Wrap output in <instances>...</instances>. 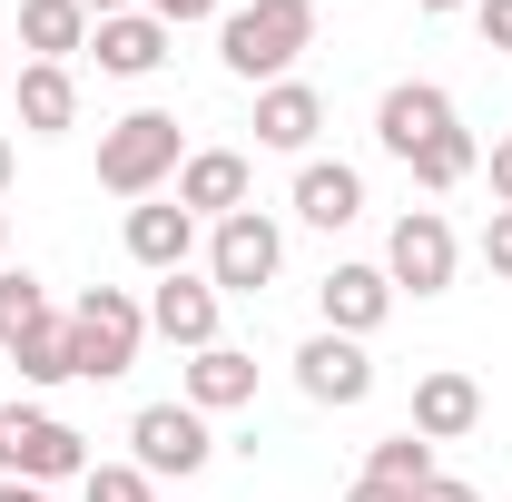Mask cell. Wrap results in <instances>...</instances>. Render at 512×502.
I'll list each match as a JSON object with an SVG mask.
<instances>
[{
	"label": "cell",
	"instance_id": "cell-1",
	"mask_svg": "<svg viewBox=\"0 0 512 502\" xmlns=\"http://www.w3.org/2000/svg\"><path fill=\"white\" fill-rule=\"evenodd\" d=\"M306 50H316V0H247V10L217 20V60L256 89H276Z\"/></svg>",
	"mask_w": 512,
	"mask_h": 502
},
{
	"label": "cell",
	"instance_id": "cell-2",
	"mask_svg": "<svg viewBox=\"0 0 512 502\" xmlns=\"http://www.w3.org/2000/svg\"><path fill=\"white\" fill-rule=\"evenodd\" d=\"M178 168H188V148H178V119L168 109H128L109 138H99V188L109 197H158V188H178Z\"/></svg>",
	"mask_w": 512,
	"mask_h": 502
},
{
	"label": "cell",
	"instance_id": "cell-3",
	"mask_svg": "<svg viewBox=\"0 0 512 502\" xmlns=\"http://www.w3.org/2000/svg\"><path fill=\"white\" fill-rule=\"evenodd\" d=\"M0 473L10 483H79L89 473V434L60 424V414H40V404H0Z\"/></svg>",
	"mask_w": 512,
	"mask_h": 502
},
{
	"label": "cell",
	"instance_id": "cell-4",
	"mask_svg": "<svg viewBox=\"0 0 512 502\" xmlns=\"http://www.w3.org/2000/svg\"><path fill=\"white\" fill-rule=\"evenodd\" d=\"M69 345H79V375L89 384H119L138 365V345H148V306L128 296V286H89L79 306H69Z\"/></svg>",
	"mask_w": 512,
	"mask_h": 502
},
{
	"label": "cell",
	"instance_id": "cell-5",
	"mask_svg": "<svg viewBox=\"0 0 512 502\" xmlns=\"http://www.w3.org/2000/svg\"><path fill=\"white\" fill-rule=\"evenodd\" d=\"M276 266H286V237H276L266 207H237V217L207 227V286H217V296H266Z\"/></svg>",
	"mask_w": 512,
	"mask_h": 502
},
{
	"label": "cell",
	"instance_id": "cell-6",
	"mask_svg": "<svg viewBox=\"0 0 512 502\" xmlns=\"http://www.w3.org/2000/svg\"><path fill=\"white\" fill-rule=\"evenodd\" d=\"M207 453H217V434H207L197 404H138V424H128V463H138L148 483H188V473H207Z\"/></svg>",
	"mask_w": 512,
	"mask_h": 502
},
{
	"label": "cell",
	"instance_id": "cell-7",
	"mask_svg": "<svg viewBox=\"0 0 512 502\" xmlns=\"http://www.w3.org/2000/svg\"><path fill=\"white\" fill-rule=\"evenodd\" d=\"M453 266H463L453 227L434 217V207H404V217H394V237H384V276H394V296H444Z\"/></svg>",
	"mask_w": 512,
	"mask_h": 502
},
{
	"label": "cell",
	"instance_id": "cell-8",
	"mask_svg": "<svg viewBox=\"0 0 512 502\" xmlns=\"http://www.w3.org/2000/svg\"><path fill=\"white\" fill-rule=\"evenodd\" d=\"M296 384H306V404H335V414H345V404L375 394V355H365L355 335H306V345H296Z\"/></svg>",
	"mask_w": 512,
	"mask_h": 502
},
{
	"label": "cell",
	"instance_id": "cell-9",
	"mask_svg": "<svg viewBox=\"0 0 512 502\" xmlns=\"http://www.w3.org/2000/svg\"><path fill=\"white\" fill-rule=\"evenodd\" d=\"M453 128V89H434V79H394L375 99V148L384 158H414L424 138H444Z\"/></svg>",
	"mask_w": 512,
	"mask_h": 502
},
{
	"label": "cell",
	"instance_id": "cell-10",
	"mask_svg": "<svg viewBox=\"0 0 512 502\" xmlns=\"http://www.w3.org/2000/svg\"><path fill=\"white\" fill-rule=\"evenodd\" d=\"M217 306H227V296H217L207 276L178 266V276H158V286H148V335H168L178 355H197V345H217Z\"/></svg>",
	"mask_w": 512,
	"mask_h": 502
},
{
	"label": "cell",
	"instance_id": "cell-11",
	"mask_svg": "<svg viewBox=\"0 0 512 502\" xmlns=\"http://www.w3.org/2000/svg\"><path fill=\"white\" fill-rule=\"evenodd\" d=\"M316 306H325V335H355V345H365L384 315H394V276H384V266H325Z\"/></svg>",
	"mask_w": 512,
	"mask_h": 502
},
{
	"label": "cell",
	"instance_id": "cell-12",
	"mask_svg": "<svg viewBox=\"0 0 512 502\" xmlns=\"http://www.w3.org/2000/svg\"><path fill=\"white\" fill-rule=\"evenodd\" d=\"M168 20H148V10H119V20H89V50H99V69L109 79H158L168 69Z\"/></svg>",
	"mask_w": 512,
	"mask_h": 502
},
{
	"label": "cell",
	"instance_id": "cell-13",
	"mask_svg": "<svg viewBox=\"0 0 512 502\" xmlns=\"http://www.w3.org/2000/svg\"><path fill=\"white\" fill-rule=\"evenodd\" d=\"M473 424H483V384L463 375V365L414 375V434H424V443H463Z\"/></svg>",
	"mask_w": 512,
	"mask_h": 502
},
{
	"label": "cell",
	"instance_id": "cell-14",
	"mask_svg": "<svg viewBox=\"0 0 512 502\" xmlns=\"http://www.w3.org/2000/svg\"><path fill=\"white\" fill-rule=\"evenodd\" d=\"M128 256H138L148 276H178L197 256V217L178 197H138V207H128Z\"/></svg>",
	"mask_w": 512,
	"mask_h": 502
},
{
	"label": "cell",
	"instance_id": "cell-15",
	"mask_svg": "<svg viewBox=\"0 0 512 502\" xmlns=\"http://www.w3.org/2000/svg\"><path fill=\"white\" fill-rule=\"evenodd\" d=\"M247 158H237V148H188V168H178V207H188V217H207V227H217V217H237V207H247Z\"/></svg>",
	"mask_w": 512,
	"mask_h": 502
},
{
	"label": "cell",
	"instance_id": "cell-16",
	"mask_svg": "<svg viewBox=\"0 0 512 502\" xmlns=\"http://www.w3.org/2000/svg\"><path fill=\"white\" fill-rule=\"evenodd\" d=\"M178 404H197V414H237V404H256V355H247V345H197Z\"/></svg>",
	"mask_w": 512,
	"mask_h": 502
},
{
	"label": "cell",
	"instance_id": "cell-17",
	"mask_svg": "<svg viewBox=\"0 0 512 502\" xmlns=\"http://www.w3.org/2000/svg\"><path fill=\"white\" fill-rule=\"evenodd\" d=\"M325 128V99L306 79H276V89H256V148H286V158H306Z\"/></svg>",
	"mask_w": 512,
	"mask_h": 502
},
{
	"label": "cell",
	"instance_id": "cell-18",
	"mask_svg": "<svg viewBox=\"0 0 512 502\" xmlns=\"http://www.w3.org/2000/svg\"><path fill=\"white\" fill-rule=\"evenodd\" d=\"M296 217L325 227V237L355 227V217H365V178H355L345 158H306V168H296Z\"/></svg>",
	"mask_w": 512,
	"mask_h": 502
},
{
	"label": "cell",
	"instance_id": "cell-19",
	"mask_svg": "<svg viewBox=\"0 0 512 502\" xmlns=\"http://www.w3.org/2000/svg\"><path fill=\"white\" fill-rule=\"evenodd\" d=\"M20 128H30V138H69V128H79V79H69L60 60L20 69Z\"/></svg>",
	"mask_w": 512,
	"mask_h": 502
},
{
	"label": "cell",
	"instance_id": "cell-20",
	"mask_svg": "<svg viewBox=\"0 0 512 502\" xmlns=\"http://www.w3.org/2000/svg\"><path fill=\"white\" fill-rule=\"evenodd\" d=\"M20 50L69 69L79 50H89V10H79V0H20Z\"/></svg>",
	"mask_w": 512,
	"mask_h": 502
},
{
	"label": "cell",
	"instance_id": "cell-21",
	"mask_svg": "<svg viewBox=\"0 0 512 502\" xmlns=\"http://www.w3.org/2000/svg\"><path fill=\"white\" fill-rule=\"evenodd\" d=\"M404 168H414V188H424V197H444V188H463V178L483 168V138H473V128L453 119L444 138H424V148H414Z\"/></svg>",
	"mask_w": 512,
	"mask_h": 502
},
{
	"label": "cell",
	"instance_id": "cell-22",
	"mask_svg": "<svg viewBox=\"0 0 512 502\" xmlns=\"http://www.w3.org/2000/svg\"><path fill=\"white\" fill-rule=\"evenodd\" d=\"M10 365H20V384H79V345H69V315H50L40 335H20V345H10Z\"/></svg>",
	"mask_w": 512,
	"mask_h": 502
},
{
	"label": "cell",
	"instance_id": "cell-23",
	"mask_svg": "<svg viewBox=\"0 0 512 502\" xmlns=\"http://www.w3.org/2000/svg\"><path fill=\"white\" fill-rule=\"evenodd\" d=\"M365 483H394V493H424V483H434V443L414 434V424H404V434H384L375 453H365Z\"/></svg>",
	"mask_w": 512,
	"mask_h": 502
},
{
	"label": "cell",
	"instance_id": "cell-24",
	"mask_svg": "<svg viewBox=\"0 0 512 502\" xmlns=\"http://www.w3.org/2000/svg\"><path fill=\"white\" fill-rule=\"evenodd\" d=\"M50 325V286L30 276V266H0V355L20 345V335H40Z\"/></svg>",
	"mask_w": 512,
	"mask_h": 502
},
{
	"label": "cell",
	"instance_id": "cell-25",
	"mask_svg": "<svg viewBox=\"0 0 512 502\" xmlns=\"http://www.w3.org/2000/svg\"><path fill=\"white\" fill-rule=\"evenodd\" d=\"M79 502H158V483H148L138 463H89V473H79Z\"/></svg>",
	"mask_w": 512,
	"mask_h": 502
},
{
	"label": "cell",
	"instance_id": "cell-26",
	"mask_svg": "<svg viewBox=\"0 0 512 502\" xmlns=\"http://www.w3.org/2000/svg\"><path fill=\"white\" fill-rule=\"evenodd\" d=\"M483 266L512 286V207H493V217H483Z\"/></svg>",
	"mask_w": 512,
	"mask_h": 502
},
{
	"label": "cell",
	"instance_id": "cell-27",
	"mask_svg": "<svg viewBox=\"0 0 512 502\" xmlns=\"http://www.w3.org/2000/svg\"><path fill=\"white\" fill-rule=\"evenodd\" d=\"M473 30H483V50L512 60V0H473Z\"/></svg>",
	"mask_w": 512,
	"mask_h": 502
},
{
	"label": "cell",
	"instance_id": "cell-28",
	"mask_svg": "<svg viewBox=\"0 0 512 502\" xmlns=\"http://www.w3.org/2000/svg\"><path fill=\"white\" fill-rule=\"evenodd\" d=\"M148 20H168V30H188V20H217V0H148Z\"/></svg>",
	"mask_w": 512,
	"mask_h": 502
},
{
	"label": "cell",
	"instance_id": "cell-29",
	"mask_svg": "<svg viewBox=\"0 0 512 502\" xmlns=\"http://www.w3.org/2000/svg\"><path fill=\"white\" fill-rule=\"evenodd\" d=\"M414 502H483V493H473V483H453V473H434V483H424Z\"/></svg>",
	"mask_w": 512,
	"mask_h": 502
},
{
	"label": "cell",
	"instance_id": "cell-30",
	"mask_svg": "<svg viewBox=\"0 0 512 502\" xmlns=\"http://www.w3.org/2000/svg\"><path fill=\"white\" fill-rule=\"evenodd\" d=\"M493 207H512V138L493 148Z\"/></svg>",
	"mask_w": 512,
	"mask_h": 502
},
{
	"label": "cell",
	"instance_id": "cell-31",
	"mask_svg": "<svg viewBox=\"0 0 512 502\" xmlns=\"http://www.w3.org/2000/svg\"><path fill=\"white\" fill-rule=\"evenodd\" d=\"M345 502H414V493H394V483H355Z\"/></svg>",
	"mask_w": 512,
	"mask_h": 502
},
{
	"label": "cell",
	"instance_id": "cell-32",
	"mask_svg": "<svg viewBox=\"0 0 512 502\" xmlns=\"http://www.w3.org/2000/svg\"><path fill=\"white\" fill-rule=\"evenodd\" d=\"M0 502H50V493H40V483H10V473H0Z\"/></svg>",
	"mask_w": 512,
	"mask_h": 502
},
{
	"label": "cell",
	"instance_id": "cell-33",
	"mask_svg": "<svg viewBox=\"0 0 512 502\" xmlns=\"http://www.w3.org/2000/svg\"><path fill=\"white\" fill-rule=\"evenodd\" d=\"M414 10H424V20H444V10H473V0H414Z\"/></svg>",
	"mask_w": 512,
	"mask_h": 502
},
{
	"label": "cell",
	"instance_id": "cell-34",
	"mask_svg": "<svg viewBox=\"0 0 512 502\" xmlns=\"http://www.w3.org/2000/svg\"><path fill=\"white\" fill-rule=\"evenodd\" d=\"M79 10H89V20H119V10H128V0H79Z\"/></svg>",
	"mask_w": 512,
	"mask_h": 502
},
{
	"label": "cell",
	"instance_id": "cell-35",
	"mask_svg": "<svg viewBox=\"0 0 512 502\" xmlns=\"http://www.w3.org/2000/svg\"><path fill=\"white\" fill-rule=\"evenodd\" d=\"M10 168H20V148H10V138H0V188H10Z\"/></svg>",
	"mask_w": 512,
	"mask_h": 502
},
{
	"label": "cell",
	"instance_id": "cell-36",
	"mask_svg": "<svg viewBox=\"0 0 512 502\" xmlns=\"http://www.w3.org/2000/svg\"><path fill=\"white\" fill-rule=\"evenodd\" d=\"M0 89H10V40H0Z\"/></svg>",
	"mask_w": 512,
	"mask_h": 502
},
{
	"label": "cell",
	"instance_id": "cell-37",
	"mask_svg": "<svg viewBox=\"0 0 512 502\" xmlns=\"http://www.w3.org/2000/svg\"><path fill=\"white\" fill-rule=\"evenodd\" d=\"M0 266H10V227H0Z\"/></svg>",
	"mask_w": 512,
	"mask_h": 502
}]
</instances>
